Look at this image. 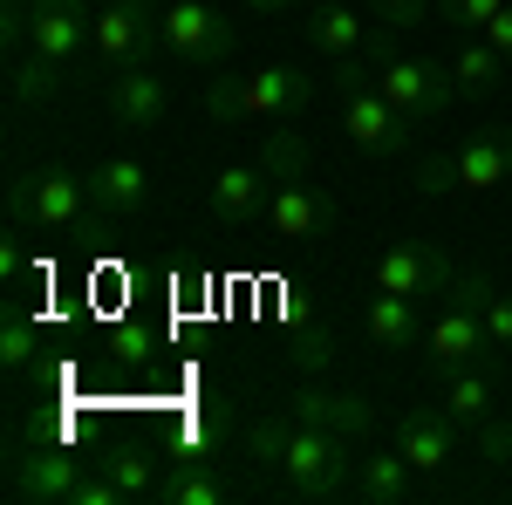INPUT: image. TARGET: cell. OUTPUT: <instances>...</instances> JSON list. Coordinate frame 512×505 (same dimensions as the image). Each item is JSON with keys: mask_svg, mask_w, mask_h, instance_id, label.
<instances>
[{"mask_svg": "<svg viewBox=\"0 0 512 505\" xmlns=\"http://www.w3.org/2000/svg\"><path fill=\"white\" fill-rule=\"evenodd\" d=\"M355 437L342 430L301 424V417H260L246 430V465H253V492H274V499H301V505H328L349 499L355 485Z\"/></svg>", "mask_w": 512, "mask_h": 505, "instance_id": "cell-1", "label": "cell"}, {"mask_svg": "<svg viewBox=\"0 0 512 505\" xmlns=\"http://www.w3.org/2000/svg\"><path fill=\"white\" fill-rule=\"evenodd\" d=\"M315 103V76L294 69V62H260V69H239V76H212L205 89V110L212 123H301V110Z\"/></svg>", "mask_w": 512, "mask_h": 505, "instance_id": "cell-2", "label": "cell"}, {"mask_svg": "<svg viewBox=\"0 0 512 505\" xmlns=\"http://www.w3.org/2000/svg\"><path fill=\"white\" fill-rule=\"evenodd\" d=\"M328 89H335V103H342V137H349L355 151H369V157L410 151V130H417V123H410V117L390 103V96L376 89V76H369V55L335 62V69H328Z\"/></svg>", "mask_w": 512, "mask_h": 505, "instance_id": "cell-3", "label": "cell"}, {"mask_svg": "<svg viewBox=\"0 0 512 505\" xmlns=\"http://www.w3.org/2000/svg\"><path fill=\"white\" fill-rule=\"evenodd\" d=\"M369 76H376V89L390 96L396 110L410 123H431L444 117L451 103H458V82H451V62H431V55H403L390 35L369 41Z\"/></svg>", "mask_w": 512, "mask_h": 505, "instance_id": "cell-4", "label": "cell"}, {"mask_svg": "<svg viewBox=\"0 0 512 505\" xmlns=\"http://www.w3.org/2000/svg\"><path fill=\"white\" fill-rule=\"evenodd\" d=\"M89 212V178H76L69 164H28L7 185V219L14 226H41V233H76Z\"/></svg>", "mask_w": 512, "mask_h": 505, "instance_id": "cell-5", "label": "cell"}, {"mask_svg": "<svg viewBox=\"0 0 512 505\" xmlns=\"http://www.w3.org/2000/svg\"><path fill=\"white\" fill-rule=\"evenodd\" d=\"M328 226H335V198L321 192L308 171L280 178L274 198H267V212H260V239H267L274 253H308L315 239H328Z\"/></svg>", "mask_w": 512, "mask_h": 505, "instance_id": "cell-6", "label": "cell"}, {"mask_svg": "<svg viewBox=\"0 0 512 505\" xmlns=\"http://www.w3.org/2000/svg\"><path fill=\"white\" fill-rule=\"evenodd\" d=\"M158 48L178 62V69H219L233 55V28L212 0H164L158 7Z\"/></svg>", "mask_w": 512, "mask_h": 505, "instance_id": "cell-7", "label": "cell"}, {"mask_svg": "<svg viewBox=\"0 0 512 505\" xmlns=\"http://www.w3.org/2000/svg\"><path fill=\"white\" fill-rule=\"evenodd\" d=\"M158 7H164V0H110V7H96V41H89V55H96V69H103V76L151 62Z\"/></svg>", "mask_w": 512, "mask_h": 505, "instance_id": "cell-8", "label": "cell"}, {"mask_svg": "<svg viewBox=\"0 0 512 505\" xmlns=\"http://www.w3.org/2000/svg\"><path fill=\"white\" fill-rule=\"evenodd\" d=\"M458 280V267L424 246V239H390L376 260H369V294H403V301H424V294H444Z\"/></svg>", "mask_w": 512, "mask_h": 505, "instance_id": "cell-9", "label": "cell"}, {"mask_svg": "<svg viewBox=\"0 0 512 505\" xmlns=\"http://www.w3.org/2000/svg\"><path fill=\"white\" fill-rule=\"evenodd\" d=\"M76 485H82V458L69 444H14V458H7V492L21 505H69Z\"/></svg>", "mask_w": 512, "mask_h": 505, "instance_id": "cell-10", "label": "cell"}, {"mask_svg": "<svg viewBox=\"0 0 512 505\" xmlns=\"http://www.w3.org/2000/svg\"><path fill=\"white\" fill-rule=\"evenodd\" d=\"M89 41H96V14H89V0H35V14H28V41H21V48L48 55L55 69H76V62H89Z\"/></svg>", "mask_w": 512, "mask_h": 505, "instance_id": "cell-11", "label": "cell"}, {"mask_svg": "<svg viewBox=\"0 0 512 505\" xmlns=\"http://www.w3.org/2000/svg\"><path fill=\"white\" fill-rule=\"evenodd\" d=\"M458 430L444 410H431V403H410V410H396L390 424V444L417 465V478H437V471H451V458H458Z\"/></svg>", "mask_w": 512, "mask_h": 505, "instance_id": "cell-12", "label": "cell"}, {"mask_svg": "<svg viewBox=\"0 0 512 505\" xmlns=\"http://www.w3.org/2000/svg\"><path fill=\"white\" fill-rule=\"evenodd\" d=\"M103 110L117 130H158L164 110H171V89L151 62H137V69H117V76L103 82Z\"/></svg>", "mask_w": 512, "mask_h": 505, "instance_id": "cell-13", "label": "cell"}, {"mask_svg": "<svg viewBox=\"0 0 512 505\" xmlns=\"http://www.w3.org/2000/svg\"><path fill=\"white\" fill-rule=\"evenodd\" d=\"M301 35H308V48H315L321 62L335 69V62H355V55H369V21L355 14L349 0H308L301 7Z\"/></svg>", "mask_w": 512, "mask_h": 505, "instance_id": "cell-14", "label": "cell"}, {"mask_svg": "<svg viewBox=\"0 0 512 505\" xmlns=\"http://www.w3.org/2000/svg\"><path fill=\"white\" fill-rule=\"evenodd\" d=\"M478 355H492V335H485V314L478 308L451 301L437 321H424V362H431L437 376H444V369H465Z\"/></svg>", "mask_w": 512, "mask_h": 505, "instance_id": "cell-15", "label": "cell"}, {"mask_svg": "<svg viewBox=\"0 0 512 505\" xmlns=\"http://www.w3.org/2000/svg\"><path fill=\"white\" fill-rule=\"evenodd\" d=\"M89 205L103 212V219H137L144 205H151V164L144 157H103L96 171H89Z\"/></svg>", "mask_w": 512, "mask_h": 505, "instance_id": "cell-16", "label": "cell"}, {"mask_svg": "<svg viewBox=\"0 0 512 505\" xmlns=\"http://www.w3.org/2000/svg\"><path fill=\"white\" fill-rule=\"evenodd\" d=\"M349 499H362V505H410L417 499V465H410L396 444H369V451L355 458Z\"/></svg>", "mask_w": 512, "mask_h": 505, "instance_id": "cell-17", "label": "cell"}, {"mask_svg": "<svg viewBox=\"0 0 512 505\" xmlns=\"http://www.w3.org/2000/svg\"><path fill=\"white\" fill-rule=\"evenodd\" d=\"M287 417H301V424H321V430H342V437H376V403H362V396L294 389V396H287Z\"/></svg>", "mask_w": 512, "mask_h": 505, "instance_id": "cell-18", "label": "cell"}, {"mask_svg": "<svg viewBox=\"0 0 512 505\" xmlns=\"http://www.w3.org/2000/svg\"><path fill=\"white\" fill-rule=\"evenodd\" d=\"M512 178V130L506 123H492V130H478L472 144H458V185L465 192H499Z\"/></svg>", "mask_w": 512, "mask_h": 505, "instance_id": "cell-19", "label": "cell"}, {"mask_svg": "<svg viewBox=\"0 0 512 505\" xmlns=\"http://www.w3.org/2000/svg\"><path fill=\"white\" fill-rule=\"evenodd\" d=\"M362 328H369V342H376V349H390V355L424 349V314H417V301H403V294H369Z\"/></svg>", "mask_w": 512, "mask_h": 505, "instance_id": "cell-20", "label": "cell"}, {"mask_svg": "<svg viewBox=\"0 0 512 505\" xmlns=\"http://www.w3.org/2000/svg\"><path fill=\"white\" fill-rule=\"evenodd\" d=\"M437 410H444L451 424H465V430L492 424V417H499V403H492L485 369H444V376H437Z\"/></svg>", "mask_w": 512, "mask_h": 505, "instance_id": "cell-21", "label": "cell"}, {"mask_svg": "<svg viewBox=\"0 0 512 505\" xmlns=\"http://www.w3.org/2000/svg\"><path fill=\"white\" fill-rule=\"evenodd\" d=\"M506 69H512V62L485 35H465V41H458V55H451V82H458V96H472V103H478V96H499Z\"/></svg>", "mask_w": 512, "mask_h": 505, "instance_id": "cell-22", "label": "cell"}, {"mask_svg": "<svg viewBox=\"0 0 512 505\" xmlns=\"http://www.w3.org/2000/svg\"><path fill=\"white\" fill-rule=\"evenodd\" d=\"M62 76H69V69H55L48 55L21 48V55H14V69H7V96H14V110H41V103L62 89Z\"/></svg>", "mask_w": 512, "mask_h": 505, "instance_id": "cell-23", "label": "cell"}, {"mask_svg": "<svg viewBox=\"0 0 512 505\" xmlns=\"http://www.w3.org/2000/svg\"><path fill=\"white\" fill-rule=\"evenodd\" d=\"M158 499L164 505H219V499H226V485L205 471V458H178V471H164Z\"/></svg>", "mask_w": 512, "mask_h": 505, "instance_id": "cell-24", "label": "cell"}, {"mask_svg": "<svg viewBox=\"0 0 512 505\" xmlns=\"http://www.w3.org/2000/svg\"><path fill=\"white\" fill-rule=\"evenodd\" d=\"M410 185H417V198L465 192V185H458V151H424V157H417V171H410Z\"/></svg>", "mask_w": 512, "mask_h": 505, "instance_id": "cell-25", "label": "cell"}, {"mask_svg": "<svg viewBox=\"0 0 512 505\" xmlns=\"http://www.w3.org/2000/svg\"><path fill=\"white\" fill-rule=\"evenodd\" d=\"M0 362H7V376H14V383L35 369V328H28L21 314H7V328H0Z\"/></svg>", "mask_w": 512, "mask_h": 505, "instance_id": "cell-26", "label": "cell"}, {"mask_svg": "<svg viewBox=\"0 0 512 505\" xmlns=\"http://www.w3.org/2000/svg\"><path fill=\"white\" fill-rule=\"evenodd\" d=\"M287 362H294L301 376H328V369H335V335H328V328H301V342L287 349Z\"/></svg>", "mask_w": 512, "mask_h": 505, "instance_id": "cell-27", "label": "cell"}, {"mask_svg": "<svg viewBox=\"0 0 512 505\" xmlns=\"http://www.w3.org/2000/svg\"><path fill=\"white\" fill-rule=\"evenodd\" d=\"M506 0H437V21L458 28V35H485V21L499 14Z\"/></svg>", "mask_w": 512, "mask_h": 505, "instance_id": "cell-28", "label": "cell"}, {"mask_svg": "<svg viewBox=\"0 0 512 505\" xmlns=\"http://www.w3.org/2000/svg\"><path fill=\"white\" fill-rule=\"evenodd\" d=\"M424 14H437V0H369V21H383L390 35L424 28Z\"/></svg>", "mask_w": 512, "mask_h": 505, "instance_id": "cell-29", "label": "cell"}, {"mask_svg": "<svg viewBox=\"0 0 512 505\" xmlns=\"http://www.w3.org/2000/svg\"><path fill=\"white\" fill-rule=\"evenodd\" d=\"M485 335H492V355H512V294H499V287L485 301Z\"/></svg>", "mask_w": 512, "mask_h": 505, "instance_id": "cell-30", "label": "cell"}, {"mask_svg": "<svg viewBox=\"0 0 512 505\" xmlns=\"http://www.w3.org/2000/svg\"><path fill=\"white\" fill-rule=\"evenodd\" d=\"M485 41H492V48H499V55L512 62V0L499 7V14H492V21H485Z\"/></svg>", "mask_w": 512, "mask_h": 505, "instance_id": "cell-31", "label": "cell"}, {"mask_svg": "<svg viewBox=\"0 0 512 505\" xmlns=\"http://www.w3.org/2000/svg\"><path fill=\"white\" fill-rule=\"evenodd\" d=\"M253 7H260V14H301L308 0H253Z\"/></svg>", "mask_w": 512, "mask_h": 505, "instance_id": "cell-32", "label": "cell"}, {"mask_svg": "<svg viewBox=\"0 0 512 505\" xmlns=\"http://www.w3.org/2000/svg\"><path fill=\"white\" fill-rule=\"evenodd\" d=\"M506 471H512V451H506Z\"/></svg>", "mask_w": 512, "mask_h": 505, "instance_id": "cell-33", "label": "cell"}, {"mask_svg": "<svg viewBox=\"0 0 512 505\" xmlns=\"http://www.w3.org/2000/svg\"><path fill=\"white\" fill-rule=\"evenodd\" d=\"M506 417H512V403H506Z\"/></svg>", "mask_w": 512, "mask_h": 505, "instance_id": "cell-34", "label": "cell"}]
</instances>
